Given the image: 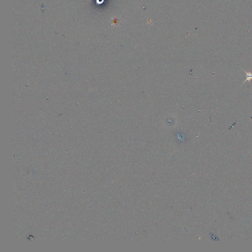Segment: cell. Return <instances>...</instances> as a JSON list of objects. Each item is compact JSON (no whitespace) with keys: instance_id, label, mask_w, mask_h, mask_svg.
I'll return each instance as SVG.
<instances>
[{"instance_id":"cell-1","label":"cell","mask_w":252,"mask_h":252,"mask_svg":"<svg viewBox=\"0 0 252 252\" xmlns=\"http://www.w3.org/2000/svg\"><path fill=\"white\" fill-rule=\"evenodd\" d=\"M243 70L244 71V72H245L246 73V75H247V76H246V78H246V80H245V81H244L243 84L244 83H245L246 81H249V83H251V80H252V72H251L250 71H249V72H247L246 71H244V70Z\"/></svg>"}]
</instances>
